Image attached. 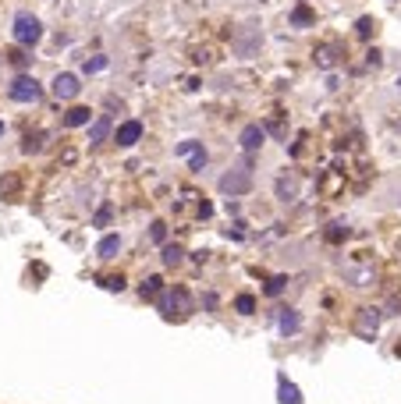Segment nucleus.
Listing matches in <instances>:
<instances>
[{"mask_svg":"<svg viewBox=\"0 0 401 404\" xmlns=\"http://www.w3.org/2000/svg\"><path fill=\"white\" fill-rule=\"evenodd\" d=\"M11 36H14L18 47H36V43L43 39V21H39L36 14H29V11H18Z\"/></svg>","mask_w":401,"mask_h":404,"instance_id":"1","label":"nucleus"},{"mask_svg":"<svg viewBox=\"0 0 401 404\" xmlns=\"http://www.w3.org/2000/svg\"><path fill=\"white\" fill-rule=\"evenodd\" d=\"M217 188L224 191V195H231V199L245 195V191H252V170H249V167H235V170H227V174L220 178Z\"/></svg>","mask_w":401,"mask_h":404,"instance_id":"2","label":"nucleus"},{"mask_svg":"<svg viewBox=\"0 0 401 404\" xmlns=\"http://www.w3.org/2000/svg\"><path fill=\"white\" fill-rule=\"evenodd\" d=\"M8 96L14 103H39V96H43V85H39L32 75H18L11 85H8Z\"/></svg>","mask_w":401,"mask_h":404,"instance_id":"3","label":"nucleus"},{"mask_svg":"<svg viewBox=\"0 0 401 404\" xmlns=\"http://www.w3.org/2000/svg\"><path fill=\"white\" fill-rule=\"evenodd\" d=\"M376 330H380V309H373V305L358 309V316H355V333L366 337V340H373Z\"/></svg>","mask_w":401,"mask_h":404,"instance_id":"4","label":"nucleus"},{"mask_svg":"<svg viewBox=\"0 0 401 404\" xmlns=\"http://www.w3.org/2000/svg\"><path fill=\"white\" fill-rule=\"evenodd\" d=\"M50 93L57 96V99H75L78 93H82V85H78V75H71V71H60L54 82H50Z\"/></svg>","mask_w":401,"mask_h":404,"instance_id":"5","label":"nucleus"},{"mask_svg":"<svg viewBox=\"0 0 401 404\" xmlns=\"http://www.w3.org/2000/svg\"><path fill=\"white\" fill-rule=\"evenodd\" d=\"M163 312H178V316H188V312H192V294H188L185 287L167 291V298H163Z\"/></svg>","mask_w":401,"mask_h":404,"instance_id":"6","label":"nucleus"},{"mask_svg":"<svg viewBox=\"0 0 401 404\" xmlns=\"http://www.w3.org/2000/svg\"><path fill=\"white\" fill-rule=\"evenodd\" d=\"M238 142H242L245 153H256V149H263V142H266V128H260V124H245L242 135H238Z\"/></svg>","mask_w":401,"mask_h":404,"instance_id":"7","label":"nucleus"},{"mask_svg":"<svg viewBox=\"0 0 401 404\" xmlns=\"http://www.w3.org/2000/svg\"><path fill=\"white\" fill-rule=\"evenodd\" d=\"M139 139H142V121H124V124L117 128V139H114V142H117L121 149H132Z\"/></svg>","mask_w":401,"mask_h":404,"instance_id":"8","label":"nucleus"},{"mask_svg":"<svg viewBox=\"0 0 401 404\" xmlns=\"http://www.w3.org/2000/svg\"><path fill=\"white\" fill-rule=\"evenodd\" d=\"M345 276H348L352 287H369V284H376V270H373V266H348Z\"/></svg>","mask_w":401,"mask_h":404,"instance_id":"9","label":"nucleus"},{"mask_svg":"<svg viewBox=\"0 0 401 404\" xmlns=\"http://www.w3.org/2000/svg\"><path fill=\"white\" fill-rule=\"evenodd\" d=\"M277 330H281L284 337L299 333V330H302V316L295 312V309H281V312H277Z\"/></svg>","mask_w":401,"mask_h":404,"instance_id":"10","label":"nucleus"},{"mask_svg":"<svg viewBox=\"0 0 401 404\" xmlns=\"http://www.w3.org/2000/svg\"><path fill=\"white\" fill-rule=\"evenodd\" d=\"M107 135H111V117H107V114L93 117V121H89V142L100 145V142H107Z\"/></svg>","mask_w":401,"mask_h":404,"instance_id":"11","label":"nucleus"},{"mask_svg":"<svg viewBox=\"0 0 401 404\" xmlns=\"http://www.w3.org/2000/svg\"><path fill=\"white\" fill-rule=\"evenodd\" d=\"M277 401H281V404H302V390L295 387L291 379L281 376V379H277Z\"/></svg>","mask_w":401,"mask_h":404,"instance_id":"12","label":"nucleus"},{"mask_svg":"<svg viewBox=\"0 0 401 404\" xmlns=\"http://www.w3.org/2000/svg\"><path fill=\"white\" fill-rule=\"evenodd\" d=\"M117 252H121V238H117V234L100 238V245H96V255H100V259H114Z\"/></svg>","mask_w":401,"mask_h":404,"instance_id":"13","label":"nucleus"},{"mask_svg":"<svg viewBox=\"0 0 401 404\" xmlns=\"http://www.w3.org/2000/svg\"><path fill=\"white\" fill-rule=\"evenodd\" d=\"M277 199L281 202H295V199H299V181H295V178H277Z\"/></svg>","mask_w":401,"mask_h":404,"instance_id":"14","label":"nucleus"},{"mask_svg":"<svg viewBox=\"0 0 401 404\" xmlns=\"http://www.w3.org/2000/svg\"><path fill=\"white\" fill-rule=\"evenodd\" d=\"M291 25L295 29H309V25H316V11H309L306 4H299L291 11Z\"/></svg>","mask_w":401,"mask_h":404,"instance_id":"15","label":"nucleus"},{"mask_svg":"<svg viewBox=\"0 0 401 404\" xmlns=\"http://www.w3.org/2000/svg\"><path fill=\"white\" fill-rule=\"evenodd\" d=\"M93 114H89V106H71V110L65 114V124L68 128H82V124H89Z\"/></svg>","mask_w":401,"mask_h":404,"instance_id":"16","label":"nucleus"},{"mask_svg":"<svg viewBox=\"0 0 401 404\" xmlns=\"http://www.w3.org/2000/svg\"><path fill=\"white\" fill-rule=\"evenodd\" d=\"M312 57H316V64H320L323 71H330V68H334V60H337V50L330 47V43H323V47H316Z\"/></svg>","mask_w":401,"mask_h":404,"instance_id":"17","label":"nucleus"},{"mask_svg":"<svg viewBox=\"0 0 401 404\" xmlns=\"http://www.w3.org/2000/svg\"><path fill=\"white\" fill-rule=\"evenodd\" d=\"M185 263V248L181 245H163V266H181Z\"/></svg>","mask_w":401,"mask_h":404,"instance_id":"18","label":"nucleus"},{"mask_svg":"<svg viewBox=\"0 0 401 404\" xmlns=\"http://www.w3.org/2000/svg\"><path fill=\"white\" fill-rule=\"evenodd\" d=\"M160 291H163V281H160V276H146L142 287H139V294H142V298H157Z\"/></svg>","mask_w":401,"mask_h":404,"instance_id":"19","label":"nucleus"},{"mask_svg":"<svg viewBox=\"0 0 401 404\" xmlns=\"http://www.w3.org/2000/svg\"><path fill=\"white\" fill-rule=\"evenodd\" d=\"M39 149H43V132H29L22 142V153H39Z\"/></svg>","mask_w":401,"mask_h":404,"instance_id":"20","label":"nucleus"},{"mask_svg":"<svg viewBox=\"0 0 401 404\" xmlns=\"http://www.w3.org/2000/svg\"><path fill=\"white\" fill-rule=\"evenodd\" d=\"M355 32L363 36V39H373V36H376V21H373V18H358V21H355Z\"/></svg>","mask_w":401,"mask_h":404,"instance_id":"21","label":"nucleus"},{"mask_svg":"<svg viewBox=\"0 0 401 404\" xmlns=\"http://www.w3.org/2000/svg\"><path fill=\"white\" fill-rule=\"evenodd\" d=\"M235 309H238L242 316H252V312H256V298H252V294H238V298H235Z\"/></svg>","mask_w":401,"mask_h":404,"instance_id":"22","label":"nucleus"},{"mask_svg":"<svg viewBox=\"0 0 401 404\" xmlns=\"http://www.w3.org/2000/svg\"><path fill=\"white\" fill-rule=\"evenodd\" d=\"M188 167H192V170H203V167H206V149H203V145L188 153Z\"/></svg>","mask_w":401,"mask_h":404,"instance_id":"23","label":"nucleus"},{"mask_svg":"<svg viewBox=\"0 0 401 404\" xmlns=\"http://www.w3.org/2000/svg\"><path fill=\"white\" fill-rule=\"evenodd\" d=\"M107 64H111V60H107V57H103V54H100V57L86 60V64H82V68H86V75H96V71H103V68H107Z\"/></svg>","mask_w":401,"mask_h":404,"instance_id":"24","label":"nucleus"},{"mask_svg":"<svg viewBox=\"0 0 401 404\" xmlns=\"http://www.w3.org/2000/svg\"><path fill=\"white\" fill-rule=\"evenodd\" d=\"M111 217H114V206L107 202V206H100V213L93 217V224H96V227H107V220H111Z\"/></svg>","mask_w":401,"mask_h":404,"instance_id":"25","label":"nucleus"},{"mask_svg":"<svg viewBox=\"0 0 401 404\" xmlns=\"http://www.w3.org/2000/svg\"><path fill=\"white\" fill-rule=\"evenodd\" d=\"M341 238H348V227H345V224H330L327 241H341Z\"/></svg>","mask_w":401,"mask_h":404,"instance_id":"26","label":"nucleus"},{"mask_svg":"<svg viewBox=\"0 0 401 404\" xmlns=\"http://www.w3.org/2000/svg\"><path fill=\"white\" fill-rule=\"evenodd\" d=\"M103 287L107 291H124V276H103Z\"/></svg>","mask_w":401,"mask_h":404,"instance_id":"27","label":"nucleus"},{"mask_svg":"<svg viewBox=\"0 0 401 404\" xmlns=\"http://www.w3.org/2000/svg\"><path fill=\"white\" fill-rule=\"evenodd\" d=\"M199 145H203V142H196V139H188V142H181V145L174 149V153H178V156H188V153H192V149H199Z\"/></svg>","mask_w":401,"mask_h":404,"instance_id":"28","label":"nucleus"},{"mask_svg":"<svg viewBox=\"0 0 401 404\" xmlns=\"http://www.w3.org/2000/svg\"><path fill=\"white\" fill-rule=\"evenodd\" d=\"M150 234H153V241H160V245H163V238H167V224H163V220H157Z\"/></svg>","mask_w":401,"mask_h":404,"instance_id":"29","label":"nucleus"},{"mask_svg":"<svg viewBox=\"0 0 401 404\" xmlns=\"http://www.w3.org/2000/svg\"><path fill=\"white\" fill-rule=\"evenodd\" d=\"M284 284H288L284 276H273V281L266 284V294H281V291H284Z\"/></svg>","mask_w":401,"mask_h":404,"instance_id":"30","label":"nucleus"},{"mask_svg":"<svg viewBox=\"0 0 401 404\" xmlns=\"http://www.w3.org/2000/svg\"><path fill=\"white\" fill-rule=\"evenodd\" d=\"M4 57H8L11 64H18V68H25V64H29V57H25L22 50H11V54H4Z\"/></svg>","mask_w":401,"mask_h":404,"instance_id":"31","label":"nucleus"},{"mask_svg":"<svg viewBox=\"0 0 401 404\" xmlns=\"http://www.w3.org/2000/svg\"><path fill=\"white\" fill-rule=\"evenodd\" d=\"M366 64H369V68H380V64H384V57H380L376 50H369V54H366Z\"/></svg>","mask_w":401,"mask_h":404,"instance_id":"32","label":"nucleus"},{"mask_svg":"<svg viewBox=\"0 0 401 404\" xmlns=\"http://www.w3.org/2000/svg\"><path fill=\"white\" fill-rule=\"evenodd\" d=\"M0 139H4V121H0Z\"/></svg>","mask_w":401,"mask_h":404,"instance_id":"33","label":"nucleus"},{"mask_svg":"<svg viewBox=\"0 0 401 404\" xmlns=\"http://www.w3.org/2000/svg\"><path fill=\"white\" fill-rule=\"evenodd\" d=\"M398 89H401V78H398Z\"/></svg>","mask_w":401,"mask_h":404,"instance_id":"34","label":"nucleus"}]
</instances>
